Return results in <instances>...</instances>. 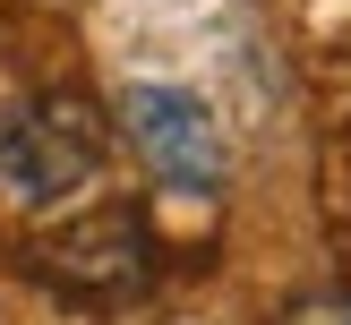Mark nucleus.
Returning a JSON list of instances; mask_svg holds the SVG:
<instances>
[{
    "mask_svg": "<svg viewBox=\"0 0 351 325\" xmlns=\"http://www.w3.org/2000/svg\"><path fill=\"white\" fill-rule=\"evenodd\" d=\"M103 171V103L77 86H34L0 112V197L9 205H69Z\"/></svg>",
    "mask_w": 351,
    "mask_h": 325,
    "instance_id": "f257e3e1",
    "label": "nucleus"
},
{
    "mask_svg": "<svg viewBox=\"0 0 351 325\" xmlns=\"http://www.w3.org/2000/svg\"><path fill=\"white\" fill-rule=\"evenodd\" d=\"M112 120H120V137L137 146V163L163 188H223V171H232V137H223L215 103H206L197 86H180V77L120 86Z\"/></svg>",
    "mask_w": 351,
    "mask_h": 325,
    "instance_id": "f03ea898",
    "label": "nucleus"
},
{
    "mask_svg": "<svg viewBox=\"0 0 351 325\" xmlns=\"http://www.w3.org/2000/svg\"><path fill=\"white\" fill-rule=\"evenodd\" d=\"M43 274L60 291H86V300H137L154 283V248H146V222L120 205V214H86L69 222L60 239L43 248Z\"/></svg>",
    "mask_w": 351,
    "mask_h": 325,
    "instance_id": "7ed1b4c3",
    "label": "nucleus"
},
{
    "mask_svg": "<svg viewBox=\"0 0 351 325\" xmlns=\"http://www.w3.org/2000/svg\"><path fill=\"white\" fill-rule=\"evenodd\" d=\"M283 325H351V291H308L283 308Z\"/></svg>",
    "mask_w": 351,
    "mask_h": 325,
    "instance_id": "20e7f679",
    "label": "nucleus"
}]
</instances>
